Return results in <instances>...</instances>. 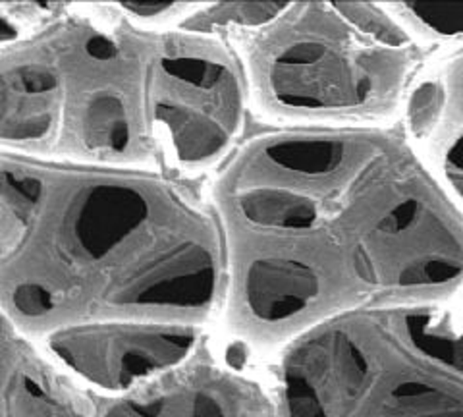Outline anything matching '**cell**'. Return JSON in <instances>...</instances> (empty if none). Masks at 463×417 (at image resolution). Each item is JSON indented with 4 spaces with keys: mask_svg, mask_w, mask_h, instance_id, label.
<instances>
[{
    "mask_svg": "<svg viewBox=\"0 0 463 417\" xmlns=\"http://www.w3.org/2000/svg\"><path fill=\"white\" fill-rule=\"evenodd\" d=\"M279 417H463V321L413 304L307 330L282 362Z\"/></svg>",
    "mask_w": 463,
    "mask_h": 417,
    "instance_id": "obj_5",
    "label": "cell"
},
{
    "mask_svg": "<svg viewBox=\"0 0 463 417\" xmlns=\"http://www.w3.org/2000/svg\"><path fill=\"white\" fill-rule=\"evenodd\" d=\"M197 330L182 323L107 321L54 330L49 348L78 377L110 393L158 379L184 364Z\"/></svg>",
    "mask_w": 463,
    "mask_h": 417,
    "instance_id": "obj_7",
    "label": "cell"
},
{
    "mask_svg": "<svg viewBox=\"0 0 463 417\" xmlns=\"http://www.w3.org/2000/svg\"><path fill=\"white\" fill-rule=\"evenodd\" d=\"M214 204L232 317L277 340L357 308L430 304L463 280V214L405 137L376 128L259 136Z\"/></svg>",
    "mask_w": 463,
    "mask_h": 417,
    "instance_id": "obj_1",
    "label": "cell"
},
{
    "mask_svg": "<svg viewBox=\"0 0 463 417\" xmlns=\"http://www.w3.org/2000/svg\"><path fill=\"white\" fill-rule=\"evenodd\" d=\"M245 91V74L221 41L168 32L155 91L166 161L187 172L222 161L243 124Z\"/></svg>",
    "mask_w": 463,
    "mask_h": 417,
    "instance_id": "obj_6",
    "label": "cell"
},
{
    "mask_svg": "<svg viewBox=\"0 0 463 417\" xmlns=\"http://www.w3.org/2000/svg\"><path fill=\"white\" fill-rule=\"evenodd\" d=\"M24 6L3 5V153L129 170L166 159L155 91L168 32L114 10Z\"/></svg>",
    "mask_w": 463,
    "mask_h": 417,
    "instance_id": "obj_3",
    "label": "cell"
},
{
    "mask_svg": "<svg viewBox=\"0 0 463 417\" xmlns=\"http://www.w3.org/2000/svg\"><path fill=\"white\" fill-rule=\"evenodd\" d=\"M388 8L415 39L463 37V3H392Z\"/></svg>",
    "mask_w": 463,
    "mask_h": 417,
    "instance_id": "obj_9",
    "label": "cell"
},
{
    "mask_svg": "<svg viewBox=\"0 0 463 417\" xmlns=\"http://www.w3.org/2000/svg\"><path fill=\"white\" fill-rule=\"evenodd\" d=\"M0 259L18 327L182 323L214 306L219 221L151 170L56 165L3 153Z\"/></svg>",
    "mask_w": 463,
    "mask_h": 417,
    "instance_id": "obj_2",
    "label": "cell"
},
{
    "mask_svg": "<svg viewBox=\"0 0 463 417\" xmlns=\"http://www.w3.org/2000/svg\"><path fill=\"white\" fill-rule=\"evenodd\" d=\"M434 175L458 209H463V124L444 128L425 137Z\"/></svg>",
    "mask_w": 463,
    "mask_h": 417,
    "instance_id": "obj_10",
    "label": "cell"
},
{
    "mask_svg": "<svg viewBox=\"0 0 463 417\" xmlns=\"http://www.w3.org/2000/svg\"><path fill=\"white\" fill-rule=\"evenodd\" d=\"M240 37L259 110L298 128H373L390 118L419 62L415 37L373 3H288Z\"/></svg>",
    "mask_w": 463,
    "mask_h": 417,
    "instance_id": "obj_4",
    "label": "cell"
},
{
    "mask_svg": "<svg viewBox=\"0 0 463 417\" xmlns=\"http://www.w3.org/2000/svg\"><path fill=\"white\" fill-rule=\"evenodd\" d=\"M286 5L288 3H219L207 8L201 5L190 18L182 22V30L207 35L219 27L248 32L272 22Z\"/></svg>",
    "mask_w": 463,
    "mask_h": 417,
    "instance_id": "obj_8",
    "label": "cell"
}]
</instances>
